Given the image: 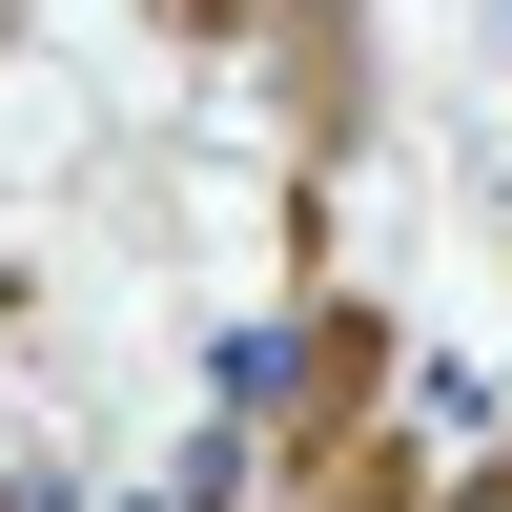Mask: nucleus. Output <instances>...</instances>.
<instances>
[{
    "label": "nucleus",
    "instance_id": "1",
    "mask_svg": "<svg viewBox=\"0 0 512 512\" xmlns=\"http://www.w3.org/2000/svg\"><path fill=\"white\" fill-rule=\"evenodd\" d=\"M0 512H62V472H0Z\"/></svg>",
    "mask_w": 512,
    "mask_h": 512
}]
</instances>
